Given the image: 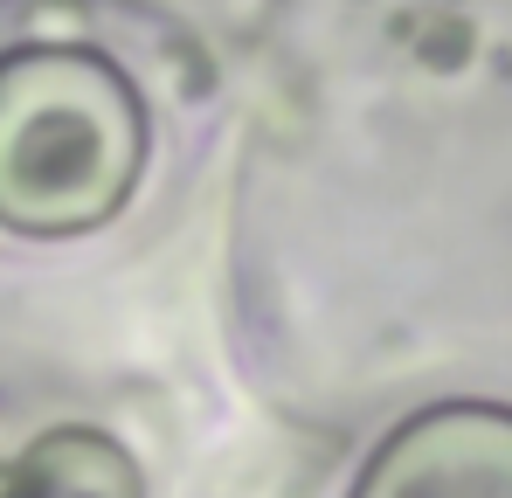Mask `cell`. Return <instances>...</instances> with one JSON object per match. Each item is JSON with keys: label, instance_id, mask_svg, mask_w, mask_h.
Segmentation results:
<instances>
[{"label": "cell", "instance_id": "6da1fadb", "mask_svg": "<svg viewBox=\"0 0 512 498\" xmlns=\"http://www.w3.org/2000/svg\"><path fill=\"white\" fill-rule=\"evenodd\" d=\"M146 166V111L90 49L0 56V229H104Z\"/></svg>", "mask_w": 512, "mask_h": 498}, {"label": "cell", "instance_id": "7a4b0ae2", "mask_svg": "<svg viewBox=\"0 0 512 498\" xmlns=\"http://www.w3.org/2000/svg\"><path fill=\"white\" fill-rule=\"evenodd\" d=\"M346 498H512V409L436 402L381 436Z\"/></svg>", "mask_w": 512, "mask_h": 498}, {"label": "cell", "instance_id": "3957f363", "mask_svg": "<svg viewBox=\"0 0 512 498\" xmlns=\"http://www.w3.org/2000/svg\"><path fill=\"white\" fill-rule=\"evenodd\" d=\"M0 498H146V478L118 436L70 422L35 436L0 471Z\"/></svg>", "mask_w": 512, "mask_h": 498}]
</instances>
